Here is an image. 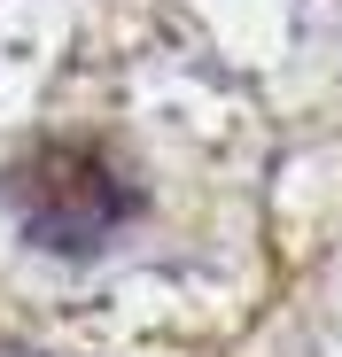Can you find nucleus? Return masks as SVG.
<instances>
[{"instance_id": "1", "label": "nucleus", "mask_w": 342, "mask_h": 357, "mask_svg": "<svg viewBox=\"0 0 342 357\" xmlns=\"http://www.w3.org/2000/svg\"><path fill=\"white\" fill-rule=\"evenodd\" d=\"M0 202L16 210L24 241L47 257H94L140 218V178L86 132H54L8 155L0 171Z\"/></svg>"}]
</instances>
